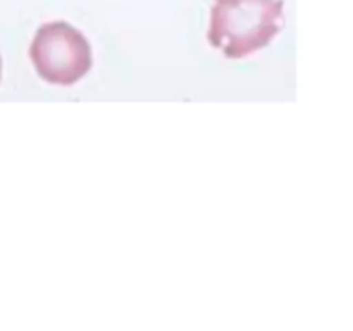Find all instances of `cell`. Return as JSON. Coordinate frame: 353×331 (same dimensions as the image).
<instances>
[{"label": "cell", "instance_id": "1", "mask_svg": "<svg viewBox=\"0 0 353 331\" xmlns=\"http://www.w3.org/2000/svg\"><path fill=\"white\" fill-rule=\"evenodd\" d=\"M283 24V0H214L207 38L228 59L268 47Z\"/></svg>", "mask_w": 353, "mask_h": 331}, {"label": "cell", "instance_id": "2", "mask_svg": "<svg viewBox=\"0 0 353 331\" xmlns=\"http://www.w3.org/2000/svg\"><path fill=\"white\" fill-rule=\"evenodd\" d=\"M38 76L52 85L78 83L92 69V47L81 31L65 21L41 24L30 47Z\"/></svg>", "mask_w": 353, "mask_h": 331}, {"label": "cell", "instance_id": "3", "mask_svg": "<svg viewBox=\"0 0 353 331\" xmlns=\"http://www.w3.org/2000/svg\"><path fill=\"white\" fill-rule=\"evenodd\" d=\"M0 76H2V57H0Z\"/></svg>", "mask_w": 353, "mask_h": 331}]
</instances>
